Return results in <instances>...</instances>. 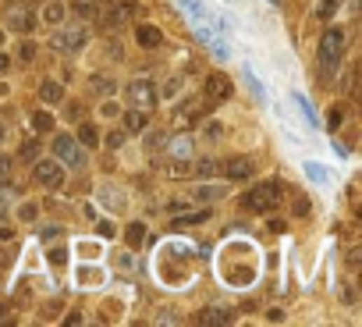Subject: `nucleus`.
<instances>
[{"mask_svg": "<svg viewBox=\"0 0 362 327\" xmlns=\"http://www.w3.org/2000/svg\"><path fill=\"white\" fill-rule=\"evenodd\" d=\"M341 121H344V111H341V107H330V111H327V128H330V132H337V128H341Z\"/></svg>", "mask_w": 362, "mask_h": 327, "instance_id": "29", "label": "nucleus"}, {"mask_svg": "<svg viewBox=\"0 0 362 327\" xmlns=\"http://www.w3.org/2000/svg\"><path fill=\"white\" fill-rule=\"evenodd\" d=\"M57 29H61V25H57ZM85 43H89V29H85V22H75V25H68V29H61V32L50 36V46L61 50V53H78Z\"/></svg>", "mask_w": 362, "mask_h": 327, "instance_id": "4", "label": "nucleus"}, {"mask_svg": "<svg viewBox=\"0 0 362 327\" xmlns=\"http://www.w3.org/2000/svg\"><path fill=\"white\" fill-rule=\"evenodd\" d=\"M11 164H15V160H11L8 153H0V182H4V178L11 175Z\"/></svg>", "mask_w": 362, "mask_h": 327, "instance_id": "31", "label": "nucleus"}, {"mask_svg": "<svg viewBox=\"0 0 362 327\" xmlns=\"http://www.w3.org/2000/svg\"><path fill=\"white\" fill-rule=\"evenodd\" d=\"M206 139H221V125H214V121L206 125Z\"/></svg>", "mask_w": 362, "mask_h": 327, "instance_id": "37", "label": "nucleus"}, {"mask_svg": "<svg viewBox=\"0 0 362 327\" xmlns=\"http://www.w3.org/2000/svg\"><path fill=\"white\" fill-rule=\"evenodd\" d=\"M135 43L146 46V50H157V46L164 43V32L153 29V25H139V29H135Z\"/></svg>", "mask_w": 362, "mask_h": 327, "instance_id": "11", "label": "nucleus"}, {"mask_svg": "<svg viewBox=\"0 0 362 327\" xmlns=\"http://www.w3.org/2000/svg\"><path fill=\"white\" fill-rule=\"evenodd\" d=\"M181 11H185L188 18H199V22H206V11H202V0H181Z\"/></svg>", "mask_w": 362, "mask_h": 327, "instance_id": "25", "label": "nucleus"}, {"mask_svg": "<svg viewBox=\"0 0 362 327\" xmlns=\"http://www.w3.org/2000/svg\"><path fill=\"white\" fill-rule=\"evenodd\" d=\"M8 239H11V232H8V228H0V242H8Z\"/></svg>", "mask_w": 362, "mask_h": 327, "instance_id": "42", "label": "nucleus"}, {"mask_svg": "<svg viewBox=\"0 0 362 327\" xmlns=\"http://www.w3.org/2000/svg\"><path fill=\"white\" fill-rule=\"evenodd\" d=\"M337 8H341V0H320V4H316V18H320V22H330V18L337 15Z\"/></svg>", "mask_w": 362, "mask_h": 327, "instance_id": "21", "label": "nucleus"}, {"mask_svg": "<svg viewBox=\"0 0 362 327\" xmlns=\"http://www.w3.org/2000/svg\"><path fill=\"white\" fill-rule=\"evenodd\" d=\"M142 239H146V225H139V221H135V225H128V232H125V242H128L132 249H139V246H142Z\"/></svg>", "mask_w": 362, "mask_h": 327, "instance_id": "22", "label": "nucleus"}, {"mask_svg": "<svg viewBox=\"0 0 362 327\" xmlns=\"http://www.w3.org/2000/svg\"><path fill=\"white\" fill-rule=\"evenodd\" d=\"M71 11H75L78 18H96V15H99L96 0H71Z\"/></svg>", "mask_w": 362, "mask_h": 327, "instance_id": "20", "label": "nucleus"}, {"mask_svg": "<svg viewBox=\"0 0 362 327\" xmlns=\"http://www.w3.org/2000/svg\"><path fill=\"white\" fill-rule=\"evenodd\" d=\"M99 199L111 203V210H121V206H125V192L114 189V185H103V189H99Z\"/></svg>", "mask_w": 362, "mask_h": 327, "instance_id": "17", "label": "nucleus"}, {"mask_svg": "<svg viewBox=\"0 0 362 327\" xmlns=\"http://www.w3.org/2000/svg\"><path fill=\"white\" fill-rule=\"evenodd\" d=\"M224 175H228V178H235V182L252 178V175H256V164H252V156L235 153V156H228V160H224Z\"/></svg>", "mask_w": 362, "mask_h": 327, "instance_id": "10", "label": "nucleus"}, {"mask_svg": "<svg viewBox=\"0 0 362 327\" xmlns=\"http://www.w3.org/2000/svg\"><path fill=\"white\" fill-rule=\"evenodd\" d=\"M57 235H61V228H43V239H46V242H50V239H57Z\"/></svg>", "mask_w": 362, "mask_h": 327, "instance_id": "41", "label": "nucleus"}, {"mask_svg": "<svg viewBox=\"0 0 362 327\" xmlns=\"http://www.w3.org/2000/svg\"><path fill=\"white\" fill-rule=\"evenodd\" d=\"M224 196H228L224 185H199V189L192 192V199H202V203H214V199H224Z\"/></svg>", "mask_w": 362, "mask_h": 327, "instance_id": "14", "label": "nucleus"}, {"mask_svg": "<svg viewBox=\"0 0 362 327\" xmlns=\"http://www.w3.org/2000/svg\"><path fill=\"white\" fill-rule=\"evenodd\" d=\"M36 153H39V146H36V142H25V149H22V156H25V160H32Z\"/></svg>", "mask_w": 362, "mask_h": 327, "instance_id": "35", "label": "nucleus"}, {"mask_svg": "<svg viewBox=\"0 0 362 327\" xmlns=\"http://www.w3.org/2000/svg\"><path fill=\"white\" fill-rule=\"evenodd\" d=\"M32 125H36V132H50V128H54V114H46V111H36Z\"/></svg>", "mask_w": 362, "mask_h": 327, "instance_id": "28", "label": "nucleus"}, {"mask_svg": "<svg viewBox=\"0 0 362 327\" xmlns=\"http://www.w3.org/2000/svg\"><path fill=\"white\" fill-rule=\"evenodd\" d=\"M107 146H111V149H121V146H125V132H111V135H107Z\"/></svg>", "mask_w": 362, "mask_h": 327, "instance_id": "33", "label": "nucleus"}, {"mask_svg": "<svg viewBox=\"0 0 362 327\" xmlns=\"http://www.w3.org/2000/svg\"><path fill=\"white\" fill-rule=\"evenodd\" d=\"M192 139L188 135H178V139H171V142H164V149L171 153V156H178V160H185V156H192Z\"/></svg>", "mask_w": 362, "mask_h": 327, "instance_id": "12", "label": "nucleus"}, {"mask_svg": "<svg viewBox=\"0 0 362 327\" xmlns=\"http://www.w3.org/2000/svg\"><path fill=\"white\" fill-rule=\"evenodd\" d=\"M157 100H160V93H157V86H153L149 79H132L128 82V103L132 107H139V111H153Z\"/></svg>", "mask_w": 362, "mask_h": 327, "instance_id": "6", "label": "nucleus"}, {"mask_svg": "<svg viewBox=\"0 0 362 327\" xmlns=\"http://www.w3.org/2000/svg\"><path fill=\"white\" fill-rule=\"evenodd\" d=\"M103 53H111V61H125V50H121V43H118V39L103 43Z\"/></svg>", "mask_w": 362, "mask_h": 327, "instance_id": "30", "label": "nucleus"}, {"mask_svg": "<svg viewBox=\"0 0 362 327\" xmlns=\"http://www.w3.org/2000/svg\"><path fill=\"white\" fill-rule=\"evenodd\" d=\"M178 93H181V79H171V82L164 86V96L171 100V96H178Z\"/></svg>", "mask_w": 362, "mask_h": 327, "instance_id": "32", "label": "nucleus"}, {"mask_svg": "<svg viewBox=\"0 0 362 327\" xmlns=\"http://www.w3.org/2000/svg\"><path fill=\"white\" fill-rule=\"evenodd\" d=\"M18 61H22V65H29V61H36V43H32L29 36H25V39L18 43Z\"/></svg>", "mask_w": 362, "mask_h": 327, "instance_id": "26", "label": "nucleus"}, {"mask_svg": "<svg viewBox=\"0 0 362 327\" xmlns=\"http://www.w3.org/2000/svg\"><path fill=\"white\" fill-rule=\"evenodd\" d=\"M107 29H121V25H128L132 18H135V4H128V0H114V4L107 8V11H99L96 15Z\"/></svg>", "mask_w": 362, "mask_h": 327, "instance_id": "7", "label": "nucleus"}, {"mask_svg": "<svg viewBox=\"0 0 362 327\" xmlns=\"http://www.w3.org/2000/svg\"><path fill=\"white\" fill-rule=\"evenodd\" d=\"M39 96H43V103H50V107H54V103H61V100H64V89H61V82L46 79V82L39 86Z\"/></svg>", "mask_w": 362, "mask_h": 327, "instance_id": "13", "label": "nucleus"}, {"mask_svg": "<svg viewBox=\"0 0 362 327\" xmlns=\"http://www.w3.org/2000/svg\"><path fill=\"white\" fill-rule=\"evenodd\" d=\"M68 118H71V121L82 118V103H71V107H68Z\"/></svg>", "mask_w": 362, "mask_h": 327, "instance_id": "36", "label": "nucleus"}, {"mask_svg": "<svg viewBox=\"0 0 362 327\" xmlns=\"http://www.w3.org/2000/svg\"><path fill=\"white\" fill-rule=\"evenodd\" d=\"M195 320H199V323H228L231 316H228V309H202Z\"/></svg>", "mask_w": 362, "mask_h": 327, "instance_id": "23", "label": "nucleus"}, {"mask_svg": "<svg viewBox=\"0 0 362 327\" xmlns=\"http://www.w3.org/2000/svg\"><path fill=\"white\" fill-rule=\"evenodd\" d=\"M344 43H348V36H344L341 25H330V29L320 36L316 61H320V79H323V82H330V79L337 75V68H341V61H344Z\"/></svg>", "mask_w": 362, "mask_h": 327, "instance_id": "1", "label": "nucleus"}, {"mask_svg": "<svg viewBox=\"0 0 362 327\" xmlns=\"http://www.w3.org/2000/svg\"><path fill=\"white\" fill-rule=\"evenodd\" d=\"M99 235H107V239H114V225H111V221H103V225H99Z\"/></svg>", "mask_w": 362, "mask_h": 327, "instance_id": "39", "label": "nucleus"}, {"mask_svg": "<svg viewBox=\"0 0 362 327\" xmlns=\"http://www.w3.org/2000/svg\"><path fill=\"white\" fill-rule=\"evenodd\" d=\"M54 153L68 164L71 171H85V164H89L85 146H78V139H75V135H54Z\"/></svg>", "mask_w": 362, "mask_h": 327, "instance_id": "5", "label": "nucleus"}, {"mask_svg": "<svg viewBox=\"0 0 362 327\" xmlns=\"http://www.w3.org/2000/svg\"><path fill=\"white\" fill-rule=\"evenodd\" d=\"M202 96H206V103H210V107H217L221 100L231 96V79H228V75H217V72L206 75V93H202Z\"/></svg>", "mask_w": 362, "mask_h": 327, "instance_id": "9", "label": "nucleus"}, {"mask_svg": "<svg viewBox=\"0 0 362 327\" xmlns=\"http://www.w3.org/2000/svg\"><path fill=\"white\" fill-rule=\"evenodd\" d=\"M0 142H4V125H0Z\"/></svg>", "mask_w": 362, "mask_h": 327, "instance_id": "43", "label": "nucleus"}, {"mask_svg": "<svg viewBox=\"0 0 362 327\" xmlns=\"http://www.w3.org/2000/svg\"><path fill=\"white\" fill-rule=\"evenodd\" d=\"M43 22H46L50 29H57V25L64 22V8H61V4H54V0H50V4L43 8Z\"/></svg>", "mask_w": 362, "mask_h": 327, "instance_id": "18", "label": "nucleus"}, {"mask_svg": "<svg viewBox=\"0 0 362 327\" xmlns=\"http://www.w3.org/2000/svg\"><path fill=\"white\" fill-rule=\"evenodd\" d=\"M270 4H281V0H270Z\"/></svg>", "mask_w": 362, "mask_h": 327, "instance_id": "45", "label": "nucleus"}, {"mask_svg": "<svg viewBox=\"0 0 362 327\" xmlns=\"http://www.w3.org/2000/svg\"><path fill=\"white\" fill-rule=\"evenodd\" d=\"M11 68V58H8V53H0V75H4Z\"/></svg>", "mask_w": 362, "mask_h": 327, "instance_id": "40", "label": "nucleus"}, {"mask_svg": "<svg viewBox=\"0 0 362 327\" xmlns=\"http://www.w3.org/2000/svg\"><path fill=\"white\" fill-rule=\"evenodd\" d=\"M32 178H36L43 189H61V182H64V168H61L57 160H39L36 171H32Z\"/></svg>", "mask_w": 362, "mask_h": 327, "instance_id": "8", "label": "nucleus"}, {"mask_svg": "<svg viewBox=\"0 0 362 327\" xmlns=\"http://www.w3.org/2000/svg\"><path fill=\"white\" fill-rule=\"evenodd\" d=\"M89 86H92V93H99V96H114V89H118V82H114L111 75H92Z\"/></svg>", "mask_w": 362, "mask_h": 327, "instance_id": "16", "label": "nucleus"}, {"mask_svg": "<svg viewBox=\"0 0 362 327\" xmlns=\"http://www.w3.org/2000/svg\"><path fill=\"white\" fill-rule=\"evenodd\" d=\"M4 25L18 36H29L36 29V11H32L29 0H8L4 4Z\"/></svg>", "mask_w": 362, "mask_h": 327, "instance_id": "3", "label": "nucleus"}, {"mask_svg": "<svg viewBox=\"0 0 362 327\" xmlns=\"http://www.w3.org/2000/svg\"><path fill=\"white\" fill-rule=\"evenodd\" d=\"M210 217V210H199V213H185V217H174V228H188V225H199Z\"/></svg>", "mask_w": 362, "mask_h": 327, "instance_id": "24", "label": "nucleus"}, {"mask_svg": "<svg viewBox=\"0 0 362 327\" xmlns=\"http://www.w3.org/2000/svg\"><path fill=\"white\" fill-rule=\"evenodd\" d=\"M75 125H78V142H82L85 149L99 146V132H96V125H89V121H75Z\"/></svg>", "mask_w": 362, "mask_h": 327, "instance_id": "15", "label": "nucleus"}, {"mask_svg": "<svg viewBox=\"0 0 362 327\" xmlns=\"http://www.w3.org/2000/svg\"><path fill=\"white\" fill-rule=\"evenodd\" d=\"M309 175H313L316 182H327V175H323V168H320V164H309V168H305Z\"/></svg>", "mask_w": 362, "mask_h": 327, "instance_id": "34", "label": "nucleus"}, {"mask_svg": "<svg viewBox=\"0 0 362 327\" xmlns=\"http://www.w3.org/2000/svg\"><path fill=\"white\" fill-rule=\"evenodd\" d=\"M146 121H149V118H146V111H139V107H132V111L125 114V128H128V132H142Z\"/></svg>", "mask_w": 362, "mask_h": 327, "instance_id": "19", "label": "nucleus"}, {"mask_svg": "<svg viewBox=\"0 0 362 327\" xmlns=\"http://www.w3.org/2000/svg\"><path fill=\"white\" fill-rule=\"evenodd\" d=\"M99 114H103V118H114V114H118V103H103Z\"/></svg>", "mask_w": 362, "mask_h": 327, "instance_id": "38", "label": "nucleus"}, {"mask_svg": "<svg viewBox=\"0 0 362 327\" xmlns=\"http://www.w3.org/2000/svg\"><path fill=\"white\" fill-rule=\"evenodd\" d=\"M277 203H281V185L277 182H260V185H252L242 196V210L245 213H270Z\"/></svg>", "mask_w": 362, "mask_h": 327, "instance_id": "2", "label": "nucleus"}, {"mask_svg": "<svg viewBox=\"0 0 362 327\" xmlns=\"http://www.w3.org/2000/svg\"><path fill=\"white\" fill-rule=\"evenodd\" d=\"M0 46H4V32H0Z\"/></svg>", "mask_w": 362, "mask_h": 327, "instance_id": "44", "label": "nucleus"}, {"mask_svg": "<svg viewBox=\"0 0 362 327\" xmlns=\"http://www.w3.org/2000/svg\"><path fill=\"white\" fill-rule=\"evenodd\" d=\"M217 168H221V164H217V160H210V156H206V160H195V175H199V178L217 175Z\"/></svg>", "mask_w": 362, "mask_h": 327, "instance_id": "27", "label": "nucleus"}]
</instances>
